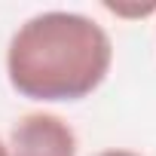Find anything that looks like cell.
Masks as SVG:
<instances>
[{
  "mask_svg": "<svg viewBox=\"0 0 156 156\" xmlns=\"http://www.w3.org/2000/svg\"><path fill=\"white\" fill-rule=\"evenodd\" d=\"M113 43L107 31L80 12L31 16L9 40V86L34 101H80L110 70Z\"/></svg>",
  "mask_w": 156,
  "mask_h": 156,
  "instance_id": "obj_1",
  "label": "cell"
},
{
  "mask_svg": "<svg viewBox=\"0 0 156 156\" xmlns=\"http://www.w3.org/2000/svg\"><path fill=\"white\" fill-rule=\"evenodd\" d=\"M9 156H76V135L55 113H28L9 132Z\"/></svg>",
  "mask_w": 156,
  "mask_h": 156,
  "instance_id": "obj_2",
  "label": "cell"
},
{
  "mask_svg": "<svg viewBox=\"0 0 156 156\" xmlns=\"http://www.w3.org/2000/svg\"><path fill=\"white\" fill-rule=\"evenodd\" d=\"M98 156H141V153H132V150H104Z\"/></svg>",
  "mask_w": 156,
  "mask_h": 156,
  "instance_id": "obj_3",
  "label": "cell"
},
{
  "mask_svg": "<svg viewBox=\"0 0 156 156\" xmlns=\"http://www.w3.org/2000/svg\"><path fill=\"white\" fill-rule=\"evenodd\" d=\"M0 156H9V150L3 147V141H0Z\"/></svg>",
  "mask_w": 156,
  "mask_h": 156,
  "instance_id": "obj_4",
  "label": "cell"
}]
</instances>
